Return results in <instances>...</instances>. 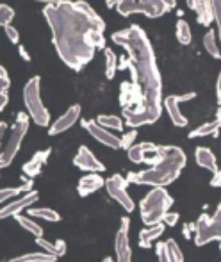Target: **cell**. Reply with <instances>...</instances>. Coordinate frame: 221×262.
Wrapping results in <instances>:
<instances>
[{"mask_svg": "<svg viewBox=\"0 0 221 262\" xmlns=\"http://www.w3.org/2000/svg\"><path fill=\"white\" fill-rule=\"evenodd\" d=\"M82 128L86 132H90L91 138H95L104 146H109V148H113V150L121 148V138H118L109 128L102 127L97 120H82Z\"/></svg>", "mask_w": 221, "mask_h": 262, "instance_id": "10", "label": "cell"}, {"mask_svg": "<svg viewBox=\"0 0 221 262\" xmlns=\"http://www.w3.org/2000/svg\"><path fill=\"white\" fill-rule=\"evenodd\" d=\"M219 252H221V241H219Z\"/></svg>", "mask_w": 221, "mask_h": 262, "instance_id": "47", "label": "cell"}, {"mask_svg": "<svg viewBox=\"0 0 221 262\" xmlns=\"http://www.w3.org/2000/svg\"><path fill=\"white\" fill-rule=\"evenodd\" d=\"M97 121L109 130H123V116L120 118L114 114H98Z\"/></svg>", "mask_w": 221, "mask_h": 262, "instance_id": "28", "label": "cell"}, {"mask_svg": "<svg viewBox=\"0 0 221 262\" xmlns=\"http://www.w3.org/2000/svg\"><path fill=\"white\" fill-rule=\"evenodd\" d=\"M38 2H45L49 6V4H59V2H64V0H38Z\"/></svg>", "mask_w": 221, "mask_h": 262, "instance_id": "45", "label": "cell"}, {"mask_svg": "<svg viewBox=\"0 0 221 262\" xmlns=\"http://www.w3.org/2000/svg\"><path fill=\"white\" fill-rule=\"evenodd\" d=\"M102 186H105V180L102 179L98 173H87L82 179L79 180V186H77V193L79 196H90V194L97 193Z\"/></svg>", "mask_w": 221, "mask_h": 262, "instance_id": "19", "label": "cell"}, {"mask_svg": "<svg viewBox=\"0 0 221 262\" xmlns=\"http://www.w3.org/2000/svg\"><path fill=\"white\" fill-rule=\"evenodd\" d=\"M4 31H6V34H7V38H9L11 43H14V45H16V43L20 41V34H18V31L13 27V25H6V27H4Z\"/></svg>", "mask_w": 221, "mask_h": 262, "instance_id": "38", "label": "cell"}, {"mask_svg": "<svg viewBox=\"0 0 221 262\" xmlns=\"http://www.w3.org/2000/svg\"><path fill=\"white\" fill-rule=\"evenodd\" d=\"M175 0H120L116 11L121 16L145 14L148 18H159L168 11L175 9Z\"/></svg>", "mask_w": 221, "mask_h": 262, "instance_id": "6", "label": "cell"}, {"mask_svg": "<svg viewBox=\"0 0 221 262\" xmlns=\"http://www.w3.org/2000/svg\"><path fill=\"white\" fill-rule=\"evenodd\" d=\"M166 245H168L173 260H175V262H184V253H182V250H180V246L176 245L175 239H168V241H166Z\"/></svg>", "mask_w": 221, "mask_h": 262, "instance_id": "35", "label": "cell"}, {"mask_svg": "<svg viewBox=\"0 0 221 262\" xmlns=\"http://www.w3.org/2000/svg\"><path fill=\"white\" fill-rule=\"evenodd\" d=\"M34 202H38V193L32 189V191H29V193H25L21 198H18V200H11V202H7L6 205H2L0 217L7 220V217L18 216V214H21V210L27 209L29 205H32Z\"/></svg>", "mask_w": 221, "mask_h": 262, "instance_id": "14", "label": "cell"}, {"mask_svg": "<svg viewBox=\"0 0 221 262\" xmlns=\"http://www.w3.org/2000/svg\"><path fill=\"white\" fill-rule=\"evenodd\" d=\"M79 118H80V107L79 105H72L70 109H66L52 125H50L49 134L50 136H57V134H61V132L68 130L70 127H73V125L77 123V120H79Z\"/></svg>", "mask_w": 221, "mask_h": 262, "instance_id": "16", "label": "cell"}, {"mask_svg": "<svg viewBox=\"0 0 221 262\" xmlns=\"http://www.w3.org/2000/svg\"><path fill=\"white\" fill-rule=\"evenodd\" d=\"M212 241H221V204L212 216L202 214L196 221V230H194L196 246H205Z\"/></svg>", "mask_w": 221, "mask_h": 262, "instance_id": "8", "label": "cell"}, {"mask_svg": "<svg viewBox=\"0 0 221 262\" xmlns=\"http://www.w3.org/2000/svg\"><path fill=\"white\" fill-rule=\"evenodd\" d=\"M43 16L52 32V43L61 61L73 72H80L105 49V21L84 0L49 4Z\"/></svg>", "mask_w": 221, "mask_h": 262, "instance_id": "1", "label": "cell"}, {"mask_svg": "<svg viewBox=\"0 0 221 262\" xmlns=\"http://www.w3.org/2000/svg\"><path fill=\"white\" fill-rule=\"evenodd\" d=\"M128 184L130 182H128L123 175L114 173L113 177H109V179L105 180V189H107V194L113 198V200H116L121 207L127 210V212H132V210L136 209V205H134V200H132L130 194H128V191H127Z\"/></svg>", "mask_w": 221, "mask_h": 262, "instance_id": "9", "label": "cell"}, {"mask_svg": "<svg viewBox=\"0 0 221 262\" xmlns=\"http://www.w3.org/2000/svg\"><path fill=\"white\" fill-rule=\"evenodd\" d=\"M14 217H16V221L20 223V227L24 228V230H27L29 234H32L34 237H43V228H41V225H38L36 221H32L31 217L21 216V214H18V216H14Z\"/></svg>", "mask_w": 221, "mask_h": 262, "instance_id": "30", "label": "cell"}, {"mask_svg": "<svg viewBox=\"0 0 221 262\" xmlns=\"http://www.w3.org/2000/svg\"><path fill=\"white\" fill-rule=\"evenodd\" d=\"M216 98H218V104L221 105V72L218 75V80H216Z\"/></svg>", "mask_w": 221, "mask_h": 262, "instance_id": "42", "label": "cell"}, {"mask_svg": "<svg viewBox=\"0 0 221 262\" xmlns=\"http://www.w3.org/2000/svg\"><path fill=\"white\" fill-rule=\"evenodd\" d=\"M18 50H20V55L24 57V61H27V62L31 61V54H29L27 50H25V47H21V45H20V47H18Z\"/></svg>", "mask_w": 221, "mask_h": 262, "instance_id": "43", "label": "cell"}, {"mask_svg": "<svg viewBox=\"0 0 221 262\" xmlns=\"http://www.w3.org/2000/svg\"><path fill=\"white\" fill-rule=\"evenodd\" d=\"M13 20H14V9L11 6H7V4H2L0 6V24H2V27L11 25Z\"/></svg>", "mask_w": 221, "mask_h": 262, "instance_id": "32", "label": "cell"}, {"mask_svg": "<svg viewBox=\"0 0 221 262\" xmlns=\"http://www.w3.org/2000/svg\"><path fill=\"white\" fill-rule=\"evenodd\" d=\"M24 104L27 107L29 118H32L38 127H49L50 113L41 100V79L32 77L24 86Z\"/></svg>", "mask_w": 221, "mask_h": 262, "instance_id": "5", "label": "cell"}, {"mask_svg": "<svg viewBox=\"0 0 221 262\" xmlns=\"http://www.w3.org/2000/svg\"><path fill=\"white\" fill-rule=\"evenodd\" d=\"M175 34H176V39H179L180 45H189L191 39H193V34H191V27L184 18H180L175 25Z\"/></svg>", "mask_w": 221, "mask_h": 262, "instance_id": "29", "label": "cell"}, {"mask_svg": "<svg viewBox=\"0 0 221 262\" xmlns=\"http://www.w3.org/2000/svg\"><path fill=\"white\" fill-rule=\"evenodd\" d=\"M32 186H34V182H32V179H29V180H24V184L18 187H4V189L0 191V202H2V205H6L7 202H11L20 193H29V191H32Z\"/></svg>", "mask_w": 221, "mask_h": 262, "instance_id": "23", "label": "cell"}, {"mask_svg": "<svg viewBox=\"0 0 221 262\" xmlns=\"http://www.w3.org/2000/svg\"><path fill=\"white\" fill-rule=\"evenodd\" d=\"M36 245L41 246L45 252L52 253V255H55L57 259L66 253V243L62 241V239H57L55 243H50V241H47L45 237H36Z\"/></svg>", "mask_w": 221, "mask_h": 262, "instance_id": "24", "label": "cell"}, {"mask_svg": "<svg viewBox=\"0 0 221 262\" xmlns=\"http://www.w3.org/2000/svg\"><path fill=\"white\" fill-rule=\"evenodd\" d=\"M27 132H29L27 114L18 113L16 120H14L13 127H11V130H9V136H7L6 143H4V146H2V156H0V166H2V168H7V166L13 162V159L16 157V154H18V150H20Z\"/></svg>", "mask_w": 221, "mask_h": 262, "instance_id": "7", "label": "cell"}, {"mask_svg": "<svg viewBox=\"0 0 221 262\" xmlns=\"http://www.w3.org/2000/svg\"><path fill=\"white\" fill-rule=\"evenodd\" d=\"M194 97H196L194 93H186V95H169V97L164 98V109L175 127L182 128L187 125V118L184 116V113L180 111V104H184V102H187V100H193Z\"/></svg>", "mask_w": 221, "mask_h": 262, "instance_id": "11", "label": "cell"}, {"mask_svg": "<svg viewBox=\"0 0 221 262\" xmlns=\"http://www.w3.org/2000/svg\"><path fill=\"white\" fill-rule=\"evenodd\" d=\"M113 43L127 52V57L120 59V70H130V86L141 98V107L134 113L123 114V120L130 128L156 123L164 109L163 79L148 36L134 24L114 32Z\"/></svg>", "mask_w": 221, "mask_h": 262, "instance_id": "2", "label": "cell"}, {"mask_svg": "<svg viewBox=\"0 0 221 262\" xmlns=\"http://www.w3.org/2000/svg\"><path fill=\"white\" fill-rule=\"evenodd\" d=\"M136 138H138V130H136V128H130L128 132H125V134L121 136V148L130 150V146H134Z\"/></svg>", "mask_w": 221, "mask_h": 262, "instance_id": "34", "label": "cell"}, {"mask_svg": "<svg viewBox=\"0 0 221 262\" xmlns=\"http://www.w3.org/2000/svg\"><path fill=\"white\" fill-rule=\"evenodd\" d=\"M219 128H221V105L218 109V113H216V116L212 118L211 121H207V123L200 125V127H196L194 130L189 132V139H196V138H205V136H218L219 134Z\"/></svg>", "mask_w": 221, "mask_h": 262, "instance_id": "20", "label": "cell"}, {"mask_svg": "<svg viewBox=\"0 0 221 262\" xmlns=\"http://www.w3.org/2000/svg\"><path fill=\"white\" fill-rule=\"evenodd\" d=\"M212 4V11H214V20L218 25V38L221 43V0H211Z\"/></svg>", "mask_w": 221, "mask_h": 262, "instance_id": "36", "label": "cell"}, {"mask_svg": "<svg viewBox=\"0 0 221 262\" xmlns=\"http://www.w3.org/2000/svg\"><path fill=\"white\" fill-rule=\"evenodd\" d=\"M50 154H52V150L50 148H45V150H39V152H36L34 156H32L31 161H27L24 166H21V169H24V173L29 177V179H34V177H38L39 173H41L43 166L47 164V161H49Z\"/></svg>", "mask_w": 221, "mask_h": 262, "instance_id": "18", "label": "cell"}, {"mask_svg": "<svg viewBox=\"0 0 221 262\" xmlns=\"http://www.w3.org/2000/svg\"><path fill=\"white\" fill-rule=\"evenodd\" d=\"M164 228H166L164 223H157V225H150V227L139 230V246H141V248H145V250L150 248V246H152V243L156 241V239H159L161 235L164 234Z\"/></svg>", "mask_w": 221, "mask_h": 262, "instance_id": "22", "label": "cell"}, {"mask_svg": "<svg viewBox=\"0 0 221 262\" xmlns=\"http://www.w3.org/2000/svg\"><path fill=\"white\" fill-rule=\"evenodd\" d=\"M55 260H57V257L49 252H32L20 257H14V259H9L6 262H55Z\"/></svg>", "mask_w": 221, "mask_h": 262, "instance_id": "25", "label": "cell"}, {"mask_svg": "<svg viewBox=\"0 0 221 262\" xmlns=\"http://www.w3.org/2000/svg\"><path fill=\"white\" fill-rule=\"evenodd\" d=\"M9 104V93L7 91H0V111H4Z\"/></svg>", "mask_w": 221, "mask_h": 262, "instance_id": "40", "label": "cell"}, {"mask_svg": "<svg viewBox=\"0 0 221 262\" xmlns=\"http://www.w3.org/2000/svg\"><path fill=\"white\" fill-rule=\"evenodd\" d=\"M104 55H105V77L109 80H113L116 77L118 68H120V61H118V55L114 54V50L109 49V47L104 49Z\"/></svg>", "mask_w": 221, "mask_h": 262, "instance_id": "27", "label": "cell"}, {"mask_svg": "<svg viewBox=\"0 0 221 262\" xmlns=\"http://www.w3.org/2000/svg\"><path fill=\"white\" fill-rule=\"evenodd\" d=\"M211 184L212 187H221V169L218 173H216V175H212V179H211Z\"/></svg>", "mask_w": 221, "mask_h": 262, "instance_id": "41", "label": "cell"}, {"mask_svg": "<svg viewBox=\"0 0 221 262\" xmlns=\"http://www.w3.org/2000/svg\"><path fill=\"white\" fill-rule=\"evenodd\" d=\"M173 205V198L164 187H153L148 194L141 200L139 210H141V220L146 227L157 223H164L166 214Z\"/></svg>", "mask_w": 221, "mask_h": 262, "instance_id": "4", "label": "cell"}, {"mask_svg": "<svg viewBox=\"0 0 221 262\" xmlns=\"http://www.w3.org/2000/svg\"><path fill=\"white\" fill-rule=\"evenodd\" d=\"M187 157L179 146H159V152L153 157L150 168L143 171H130L127 180L138 186H152V187H164L169 186L179 179L180 171L186 168Z\"/></svg>", "mask_w": 221, "mask_h": 262, "instance_id": "3", "label": "cell"}, {"mask_svg": "<svg viewBox=\"0 0 221 262\" xmlns=\"http://www.w3.org/2000/svg\"><path fill=\"white\" fill-rule=\"evenodd\" d=\"M159 152V145H153V143H138V145L130 146V150H127L128 154V159L136 164H152L153 162V157L157 156Z\"/></svg>", "mask_w": 221, "mask_h": 262, "instance_id": "15", "label": "cell"}, {"mask_svg": "<svg viewBox=\"0 0 221 262\" xmlns=\"http://www.w3.org/2000/svg\"><path fill=\"white\" fill-rule=\"evenodd\" d=\"M118 4H120V0H105V6H107L109 9H113V7H116Z\"/></svg>", "mask_w": 221, "mask_h": 262, "instance_id": "44", "label": "cell"}, {"mask_svg": "<svg viewBox=\"0 0 221 262\" xmlns=\"http://www.w3.org/2000/svg\"><path fill=\"white\" fill-rule=\"evenodd\" d=\"M189 7L196 14V21L204 27H209L214 20V11H212L211 0H187Z\"/></svg>", "mask_w": 221, "mask_h": 262, "instance_id": "17", "label": "cell"}, {"mask_svg": "<svg viewBox=\"0 0 221 262\" xmlns=\"http://www.w3.org/2000/svg\"><path fill=\"white\" fill-rule=\"evenodd\" d=\"M100 262H113V259H110V257H105V259L100 260Z\"/></svg>", "mask_w": 221, "mask_h": 262, "instance_id": "46", "label": "cell"}, {"mask_svg": "<svg viewBox=\"0 0 221 262\" xmlns=\"http://www.w3.org/2000/svg\"><path fill=\"white\" fill-rule=\"evenodd\" d=\"M194 159H196V164L200 166V168L209 169L212 175H216L221 169L218 166V161H216V156L212 154V150L205 148V146H198L196 152H194Z\"/></svg>", "mask_w": 221, "mask_h": 262, "instance_id": "21", "label": "cell"}, {"mask_svg": "<svg viewBox=\"0 0 221 262\" xmlns=\"http://www.w3.org/2000/svg\"><path fill=\"white\" fill-rule=\"evenodd\" d=\"M128 228H130V220L127 216L121 217L120 228L116 232V241H114V248H116V262H132V248H130V239H128Z\"/></svg>", "mask_w": 221, "mask_h": 262, "instance_id": "12", "label": "cell"}, {"mask_svg": "<svg viewBox=\"0 0 221 262\" xmlns=\"http://www.w3.org/2000/svg\"><path fill=\"white\" fill-rule=\"evenodd\" d=\"M179 212H168L164 217V225H168V227H175L176 223H179Z\"/></svg>", "mask_w": 221, "mask_h": 262, "instance_id": "39", "label": "cell"}, {"mask_svg": "<svg viewBox=\"0 0 221 262\" xmlns=\"http://www.w3.org/2000/svg\"><path fill=\"white\" fill-rule=\"evenodd\" d=\"M73 164H75L79 169L87 171V173H102V171H105L104 162L98 161L97 156H95V154L84 145L79 146V150H77L75 157H73Z\"/></svg>", "mask_w": 221, "mask_h": 262, "instance_id": "13", "label": "cell"}, {"mask_svg": "<svg viewBox=\"0 0 221 262\" xmlns=\"http://www.w3.org/2000/svg\"><path fill=\"white\" fill-rule=\"evenodd\" d=\"M204 47H205V52L211 55V57L221 59V49H219V45H218V32H214V31H207V32H205Z\"/></svg>", "mask_w": 221, "mask_h": 262, "instance_id": "26", "label": "cell"}, {"mask_svg": "<svg viewBox=\"0 0 221 262\" xmlns=\"http://www.w3.org/2000/svg\"><path fill=\"white\" fill-rule=\"evenodd\" d=\"M156 255H157V260L159 262H175L171 257V253H169V248L166 243H159V245L156 246Z\"/></svg>", "mask_w": 221, "mask_h": 262, "instance_id": "33", "label": "cell"}, {"mask_svg": "<svg viewBox=\"0 0 221 262\" xmlns=\"http://www.w3.org/2000/svg\"><path fill=\"white\" fill-rule=\"evenodd\" d=\"M29 216H31V217H41V220L50 221V223H57V221H61L59 212H55L54 209H49V207L29 209Z\"/></svg>", "mask_w": 221, "mask_h": 262, "instance_id": "31", "label": "cell"}, {"mask_svg": "<svg viewBox=\"0 0 221 262\" xmlns=\"http://www.w3.org/2000/svg\"><path fill=\"white\" fill-rule=\"evenodd\" d=\"M11 86V79H9V73H7L6 66L0 68V91H7Z\"/></svg>", "mask_w": 221, "mask_h": 262, "instance_id": "37", "label": "cell"}]
</instances>
